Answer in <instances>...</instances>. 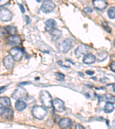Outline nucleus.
Returning a JSON list of instances; mask_svg holds the SVG:
<instances>
[{"label":"nucleus","mask_w":115,"mask_h":129,"mask_svg":"<svg viewBox=\"0 0 115 129\" xmlns=\"http://www.w3.org/2000/svg\"><path fill=\"white\" fill-rule=\"evenodd\" d=\"M55 76L56 77V79L58 80H62L64 79V75L62 73L56 72L55 73Z\"/></svg>","instance_id":"obj_25"},{"label":"nucleus","mask_w":115,"mask_h":129,"mask_svg":"<svg viewBox=\"0 0 115 129\" xmlns=\"http://www.w3.org/2000/svg\"><path fill=\"white\" fill-rule=\"evenodd\" d=\"M99 101L100 102L105 101L106 102H110L114 103V97L111 94H105L104 95L102 96H99Z\"/></svg>","instance_id":"obj_21"},{"label":"nucleus","mask_w":115,"mask_h":129,"mask_svg":"<svg viewBox=\"0 0 115 129\" xmlns=\"http://www.w3.org/2000/svg\"><path fill=\"white\" fill-rule=\"evenodd\" d=\"M53 106L55 111L59 113L64 111L65 109L64 102L59 98H55L54 100L53 101Z\"/></svg>","instance_id":"obj_8"},{"label":"nucleus","mask_w":115,"mask_h":129,"mask_svg":"<svg viewBox=\"0 0 115 129\" xmlns=\"http://www.w3.org/2000/svg\"><path fill=\"white\" fill-rule=\"evenodd\" d=\"M36 1H37V2H39V3H40V1H42V0H36Z\"/></svg>","instance_id":"obj_34"},{"label":"nucleus","mask_w":115,"mask_h":129,"mask_svg":"<svg viewBox=\"0 0 115 129\" xmlns=\"http://www.w3.org/2000/svg\"><path fill=\"white\" fill-rule=\"evenodd\" d=\"M11 106V102L10 100L8 97H1L0 98V107L6 109V108L10 107Z\"/></svg>","instance_id":"obj_18"},{"label":"nucleus","mask_w":115,"mask_h":129,"mask_svg":"<svg viewBox=\"0 0 115 129\" xmlns=\"http://www.w3.org/2000/svg\"><path fill=\"white\" fill-rule=\"evenodd\" d=\"M86 74L87 75H93L94 74H95V72L93 71H86Z\"/></svg>","instance_id":"obj_28"},{"label":"nucleus","mask_w":115,"mask_h":129,"mask_svg":"<svg viewBox=\"0 0 115 129\" xmlns=\"http://www.w3.org/2000/svg\"><path fill=\"white\" fill-rule=\"evenodd\" d=\"M102 26H103V28H104V29H105L106 31H107L108 33H111V31H112L111 28L108 26V25L106 24V22H103L102 23Z\"/></svg>","instance_id":"obj_26"},{"label":"nucleus","mask_w":115,"mask_h":129,"mask_svg":"<svg viewBox=\"0 0 115 129\" xmlns=\"http://www.w3.org/2000/svg\"><path fill=\"white\" fill-rule=\"evenodd\" d=\"M55 8V4L53 1L46 0L44 1L40 7V10L44 13H49L52 12Z\"/></svg>","instance_id":"obj_4"},{"label":"nucleus","mask_w":115,"mask_h":129,"mask_svg":"<svg viewBox=\"0 0 115 129\" xmlns=\"http://www.w3.org/2000/svg\"><path fill=\"white\" fill-rule=\"evenodd\" d=\"M51 36V40L53 41H56L59 40L62 36V32L61 30L54 28L50 32Z\"/></svg>","instance_id":"obj_13"},{"label":"nucleus","mask_w":115,"mask_h":129,"mask_svg":"<svg viewBox=\"0 0 115 129\" xmlns=\"http://www.w3.org/2000/svg\"><path fill=\"white\" fill-rule=\"evenodd\" d=\"M76 127V128H77V129H83V128H84L83 126H82V125H81L80 124H76V127Z\"/></svg>","instance_id":"obj_29"},{"label":"nucleus","mask_w":115,"mask_h":129,"mask_svg":"<svg viewBox=\"0 0 115 129\" xmlns=\"http://www.w3.org/2000/svg\"><path fill=\"white\" fill-rule=\"evenodd\" d=\"M110 69H111V70L113 72H114V63L113 62V63H112L110 65Z\"/></svg>","instance_id":"obj_30"},{"label":"nucleus","mask_w":115,"mask_h":129,"mask_svg":"<svg viewBox=\"0 0 115 129\" xmlns=\"http://www.w3.org/2000/svg\"><path fill=\"white\" fill-rule=\"evenodd\" d=\"M26 22H27V24H29L31 22V20H30V18H29V17L28 16H26Z\"/></svg>","instance_id":"obj_33"},{"label":"nucleus","mask_w":115,"mask_h":129,"mask_svg":"<svg viewBox=\"0 0 115 129\" xmlns=\"http://www.w3.org/2000/svg\"><path fill=\"white\" fill-rule=\"evenodd\" d=\"M27 105L24 101L17 100L15 103V108L18 111H22L27 108Z\"/></svg>","instance_id":"obj_19"},{"label":"nucleus","mask_w":115,"mask_h":129,"mask_svg":"<svg viewBox=\"0 0 115 129\" xmlns=\"http://www.w3.org/2000/svg\"><path fill=\"white\" fill-rule=\"evenodd\" d=\"M114 109V103L107 102L105 105L104 108V111L106 113H110L113 111Z\"/></svg>","instance_id":"obj_20"},{"label":"nucleus","mask_w":115,"mask_h":129,"mask_svg":"<svg viewBox=\"0 0 115 129\" xmlns=\"http://www.w3.org/2000/svg\"><path fill=\"white\" fill-rule=\"evenodd\" d=\"M83 11L86 14H90L93 12V10H92L90 8L86 7V8H85L84 9H83Z\"/></svg>","instance_id":"obj_27"},{"label":"nucleus","mask_w":115,"mask_h":129,"mask_svg":"<svg viewBox=\"0 0 115 129\" xmlns=\"http://www.w3.org/2000/svg\"><path fill=\"white\" fill-rule=\"evenodd\" d=\"M12 98L15 100H21V101H26L28 98V93L25 88L21 87H18L15 89L12 95Z\"/></svg>","instance_id":"obj_3"},{"label":"nucleus","mask_w":115,"mask_h":129,"mask_svg":"<svg viewBox=\"0 0 115 129\" xmlns=\"http://www.w3.org/2000/svg\"><path fill=\"white\" fill-rule=\"evenodd\" d=\"M33 116L39 120H43L47 115V111L44 107L35 106L32 110Z\"/></svg>","instance_id":"obj_2"},{"label":"nucleus","mask_w":115,"mask_h":129,"mask_svg":"<svg viewBox=\"0 0 115 129\" xmlns=\"http://www.w3.org/2000/svg\"><path fill=\"white\" fill-rule=\"evenodd\" d=\"M90 50V47L86 45H81L75 51V55L77 57H79L82 55H85L88 53Z\"/></svg>","instance_id":"obj_10"},{"label":"nucleus","mask_w":115,"mask_h":129,"mask_svg":"<svg viewBox=\"0 0 115 129\" xmlns=\"http://www.w3.org/2000/svg\"><path fill=\"white\" fill-rule=\"evenodd\" d=\"M21 38L17 35H10L7 39V43L10 46H16L21 44Z\"/></svg>","instance_id":"obj_9"},{"label":"nucleus","mask_w":115,"mask_h":129,"mask_svg":"<svg viewBox=\"0 0 115 129\" xmlns=\"http://www.w3.org/2000/svg\"><path fill=\"white\" fill-rule=\"evenodd\" d=\"M108 56V53L105 52L99 53L97 55V60L99 61H102L105 60Z\"/></svg>","instance_id":"obj_24"},{"label":"nucleus","mask_w":115,"mask_h":129,"mask_svg":"<svg viewBox=\"0 0 115 129\" xmlns=\"http://www.w3.org/2000/svg\"><path fill=\"white\" fill-rule=\"evenodd\" d=\"M6 89V87L4 86V87H0V93H3L4 91Z\"/></svg>","instance_id":"obj_32"},{"label":"nucleus","mask_w":115,"mask_h":129,"mask_svg":"<svg viewBox=\"0 0 115 129\" xmlns=\"http://www.w3.org/2000/svg\"><path fill=\"white\" fill-rule=\"evenodd\" d=\"M19 7L20 8L21 11V12H22V13H24V12H25V9H24V7H23L22 5H21V4H19Z\"/></svg>","instance_id":"obj_31"},{"label":"nucleus","mask_w":115,"mask_h":129,"mask_svg":"<svg viewBox=\"0 0 115 129\" xmlns=\"http://www.w3.org/2000/svg\"><path fill=\"white\" fill-rule=\"evenodd\" d=\"M56 25V22L53 19L47 20L45 21V30L46 32H50L51 31L55 28V26Z\"/></svg>","instance_id":"obj_17"},{"label":"nucleus","mask_w":115,"mask_h":129,"mask_svg":"<svg viewBox=\"0 0 115 129\" xmlns=\"http://www.w3.org/2000/svg\"><path fill=\"white\" fill-rule=\"evenodd\" d=\"M93 4L94 7L97 10H104L108 7V4L105 0H93Z\"/></svg>","instance_id":"obj_12"},{"label":"nucleus","mask_w":115,"mask_h":129,"mask_svg":"<svg viewBox=\"0 0 115 129\" xmlns=\"http://www.w3.org/2000/svg\"><path fill=\"white\" fill-rule=\"evenodd\" d=\"M14 61L15 60L12 57L11 55H8L4 59V65L7 69L11 70L12 68H13L14 66Z\"/></svg>","instance_id":"obj_11"},{"label":"nucleus","mask_w":115,"mask_h":129,"mask_svg":"<svg viewBox=\"0 0 115 129\" xmlns=\"http://www.w3.org/2000/svg\"><path fill=\"white\" fill-rule=\"evenodd\" d=\"M73 44H74V41L72 39H65L60 45V51L63 53L67 52L69 50L72 48Z\"/></svg>","instance_id":"obj_6"},{"label":"nucleus","mask_w":115,"mask_h":129,"mask_svg":"<svg viewBox=\"0 0 115 129\" xmlns=\"http://www.w3.org/2000/svg\"><path fill=\"white\" fill-rule=\"evenodd\" d=\"M96 57L92 53H87L85 55L83 58V63L86 64H91L95 63L96 61Z\"/></svg>","instance_id":"obj_14"},{"label":"nucleus","mask_w":115,"mask_h":129,"mask_svg":"<svg viewBox=\"0 0 115 129\" xmlns=\"http://www.w3.org/2000/svg\"><path fill=\"white\" fill-rule=\"evenodd\" d=\"M40 99L43 106L50 109L53 107V99L50 93L47 91L43 90L40 93Z\"/></svg>","instance_id":"obj_1"},{"label":"nucleus","mask_w":115,"mask_h":129,"mask_svg":"<svg viewBox=\"0 0 115 129\" xmlns=\"http://www.w3.org/2000/svg\"><path fill=\"white\" fill-rule=\"evenodd\" d=\"M12 13L9 9H4L0 10V19L3 21L8 22L12 20Z\"/></svg>","instance_id":"obj_7"},{"label":"nucleus","mask_w":115,"mask_h":129,"mask_svg":"<svg viewBox=\"0 0 115 129\" xmlns=\"http://www.w3.org/2000/svg\"><path fill=\"white\" fill-rule=\"evenodd\" d=\"M108 16L110 19H114L115 18V8L110 7L108 10Z\"/></svg>","instance_id":"obj_23"},{"label":"nucleus","mask_w":115,"mask_h":129,"mask_svg":"<svg viewBox=\"0 0 115 129\" xmlns=\"http://www.w3.org/2000/svg\"><path fill=\"white\" fill-rule=\"evenodd\" d=\"M13 115H14V112L13 111V110L10 109V107H9V108H6V109H5L1 115L3 116L4 119H7V120H10L13 118Z\"/></svg>","instance_id":"obj_16"},{"label":"nucleus","mask_w":115,"mask_h":129,"mask_svg":"<svg viewBox=\"0 0 115 129\" xmlns=\"http://www.w3.org/2000/svg\"><path fill=\"white\" fill-rule=\"evenodd\" d=\"M73 122L70 118H63L60 119L59 122V126L60 128H67L72 126Z\"/></svg>","instance_id":"obj_15"},{"label":"nucleus","mask_w":115,"mask_h":129,"mask_svg":"<svg viewBox=\"0 0 115 129\" xmlns=\"http://www.w3.org/2000/svg\"><path fill=\"white\" fill-rule=\"evenodd\" d=\"M10 55L13 58L15 61H20L23 56L22 51L18 47H13L10 49Z\"/></svg>","instance_id":"obj_5"},{"label":"nucleus","mask_w":115,"mask_h":129,"mask_svg":"<svg viewBox=\"0 0 115 129\" xmlns=\"http://www.w3.org/2000/svg\"><path fill=\"white\" fill-rule=\"evenodd\" d=\"M5 30L8 34L10 35H16L17 33V28L14 26H7L5 28Z\"/></svg>","instance_id":"obj_22"}]
</instances>
